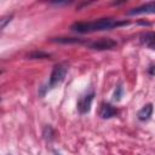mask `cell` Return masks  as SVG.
<instances>
[{"mask_svg":"<svg viewBox=\"0 0 155 155\" xmlns=\"http://www.w3.org/2000/svg\"><path fill=\"white\" fill-rule=\"evenodd\" d=\"M130 22H119L115 21L113 18H102L98 21H93V22H76L74 24H71L70 29L76 33H92V31H99V30H108V29H113L116 27H121V25H126Z\"/></svg>","mask_w":155,"mask_h":155,"instance_id":"6da1fadb","label":"cell"},{"mask_svg":"<svg viewBox=\"0 0 155 155\" xmlns=\"http://www.w3.org/2000/svg\"><path fill=\"white\" fill-rule=\"evenodd\" d=\"M65 74H67V67L64 64H56L50 75V81H48L47 88H54L56 86L62 84L65 78Z\"/></svg>","mask_w":155,"mask_h":155,"instance_id":"7a4b0ae2","label":"cell"},{"mask_svg":"<svg viewBox=\"0 0 155 155\" xmlns=\"http://www.w3.org/2000/svg\"><path fill=\"white\" fill-rule=\"evenodd\" d=\"M87 45H88V47H91L93 50L102 51V50H111V48L116 47L117 42L113 39H109V38H102V39H98L96 41H91Z\"/></svg>","mask_w":155,"mask_h":155,"instance_id":"3957f363","label":"cell"},{"mask_svg":"<svg viewBox=\"0 0 155 155\" xmlns=\"http://www.w3.org/2000/svg\"><path fill=\"white\" fill-rule=\"evenodd\" d=\"M93 97H94V92H90V93H86L84 96H81L78 101V110L79 113L81 114H86L90 111L91 109V105H92V101H93Z\"/></svg>","mask_w":155,"mask_h":155,"instance_id":"277c9868","label":"cell"},{"mask_svg":"<svg viewBox=\"0 0 155 155\" xmlns=\"http://www.w3.org/2000/svg\"><path fill=\"white\" fill-rule=\"evenodd\" d=\"M151 13H155V1H151V2H147L142 6H138V7H134L132 10H130L127 12L128 16H138V15H151Z\"/></svg>","mask_w":155,"mask_h":155,"instance_id":"5b68a950","label":"cell"},{"mask_svg":"<svg viewBox=\"0 0 155 155\" xmlns=\"http://www.w3.org/2000/svg\"><path fill=\"white\" fill-rule=\"evenodd\" d=\"M99 115L102 119H111L117 115V109L109 103H103L99 110Z\"/></svg>","mask_w":155,"mask_h":155,"instance_id":"8992f818","label":"cell"},{"mask_svg":"<svg viewBox=\"0 0 155 155\" xmlns=\"http://www.w3.org/2000/svg\"><path fill=\"white\" fill-rule=\"evenodd\" d=\"M151 114H153V104H151V103H148V104H145V105L137 113V116H138V120H140V121H147V120L150 119Z\"/></svg>","mask_w":155,"mask_h":155,"instance_id":"52a82bcc","label":"cell"},{"mask_svg":"<svg viewBox=\"0 0 155 155\" xmlns=\"http://www.w3.org/2000/svg\"><path fill=\"white\" fill-rule=\"evenodd\" d=\"M140 41L144 42V44H147V45L154 42L155 41V33L154 31H148V33L142 34L140 35Z\"/></svg>","mask_w":155,"mask_h":155,"instance_id":"ba28073f","label":"cell"},{"mask_svg":"<svg viewBox=\"0 0 155 155\" xmlns=\"http://www.w3.org/2000/svg\"><path fill=\"white\" fill-rule=\"evenodd\" d=\"M52 41L59 42V44H76V42H81V40L76 39V38H56Z\"/></svg>","mask_w":155,"mask_h":155,"instance_id":"9c48e42d","label":"cell"},{"mask_svg":"<svg viewBox=\"0 0 155 155\" xmlns=\"http://www.w3.org/2000/svg\"><path fill=\"white\" fill-rule=\"evenodd\" d=\"M122 94H124V88L121 86H117L116 90H115V92H114V101H116V102L121 101Z\"/></svg>","mask_w":155,"mask_h":155,"instance_id":"30bf717a","label":"cell"},{"mask_svg":"<svg viewBox=\"0 0 155 155\" xmlns=\"http://www.w3.org/2000/svg\"><path fill=\"white\" fill-rule=\"evenodd\" d=\"M29 57L30 58H47V57H50V54L44 53V52H33Z\"/></svg>","mask_w":155,"mask_h":155,"instance_id":"8fae6325","label":"cell"},{"mask_svg":"<svg viewBox=\"0 0 155 155\" xmlns=\"http://www.w3.org/2000/svg\"><path fill=\"white\" fill-rule=\"evenodd\" d=\"M11 18H12V16H5V17H2V18L0 19L1 29H4V28L6 27V23H7V22H10V21H11Z\"/></svg>","mask_w":155,"mask_h":155,"instance_id":"7c38bea8","label":"cell"},{"mask_svg":"<svg viewBox=\"0 0 155 155\" xmlns=\"http://www.w3.org/2000/svg\"><path fill=\"white\" fill-rule=\"evenodd\" d=\"M149 73H150V74H151V75H155V65H154V67H151V68H150V70H149Z\"/></svg>","mask_w":155,"mask_h":155,"instance_id":"4fadbf2b","label":"cell"},{"mask_svg":"<svg viewBox=\"0 0 155 155\" xmlns=\"http://www.w3.org/2000/svg\"><path fill=\"white\" fill-rule=\"evenodd\" d=\"M148 47H149V48H151V50H155V41H154V42H151V44H149V45H148Z\"/></svg>","mask_w":155,"mask_h":155,"instance_id":"5bb4252c","label":"cell"}]
</instances>
